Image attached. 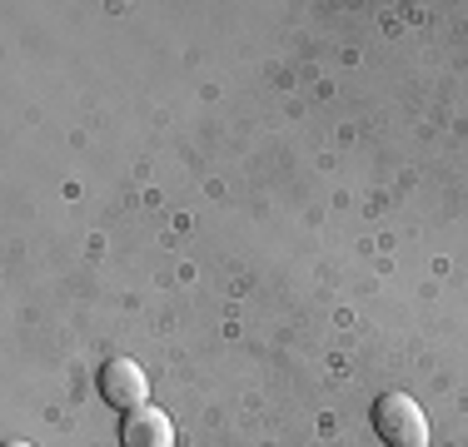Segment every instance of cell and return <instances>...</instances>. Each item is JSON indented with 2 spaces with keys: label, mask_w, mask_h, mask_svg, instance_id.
<instances>
[{
  "label": "cell",
  "mask_w": 468,
  "mask_h": 447,
  "mask_svg": "<svg viewBox=\"0 0 468 447\" xmlns=\"http://www.w3.org/2000/svg\"><path fill=\"white\" fill-rule=\"evenodd\" d=\"M374 432L388 447H429V412L409 393H384L374 402Z\"/></svg>",
  "instance_id": "6da1fadb"
},
{
  "label": "cell",
  "mask_w": 468,
  "mask_h": 447,
  "mask_svg": "<svg viewBox=\"0 0 468 447\" xmlns=\"http://www.w3.org/2000/svg\"><path fill=\"white\" fill-rule=\"evenodd\" d=\"M120 447H175V428L160 408H135L120 422Z\"/></svg>",
  "instance_id": "3957f363"
},
{
  "label": "cell",
  "mask_w": 468,
  "mask_h": 447,
  "mask_svg": "<svg viewBox=\"0 0 468 447\" xmlns=\"http://www.w3.org/2000/svg\"><path fill=\"white\" fill-rule=\"evenodd\" d=\"M100 393H105L110 408L135 412V408H144V398H150V378H144V368L130 363V358H110V363L100 368Z\"/></svg>",
  "instance_id": "7a4b0ae2"
},
{
  "label": "cell",
  "mask_w": 468,
  "mask_h": 447,
  "mask_svg": "<svg viewBox=\"0 0 468 447\" xmlns=\"http://www.w3.org/2000/svg\"><path fill=\"white\" fill-rule=\"evenodd\" d=\"M10 447H30V442H10Z\"/></svg>",
  "instance_id": "277c9868"
}]
</instances>
